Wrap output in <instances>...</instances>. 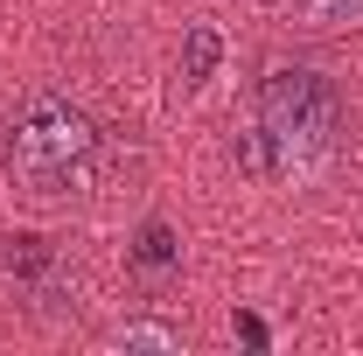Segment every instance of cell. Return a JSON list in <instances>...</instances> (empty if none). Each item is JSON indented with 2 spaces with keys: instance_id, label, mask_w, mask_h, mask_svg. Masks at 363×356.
<instances>
[{
  "instance_id": "cell-1",
  "label": "cell",
  "mask_w": 363,
  "mask_h": 356,
  "mask_svg": "<svg viewBox=\"0 0 363 356\" xmlns=\"http://www.w3.org/2000/svg\"><path fill=\"white\" fill-rule=\"evenodd\" d=\"M342 126H350L342 84L315 63H279L252 98V133L238 140V161L266 182H301L335 161Z\"/></svg>"
},
{
  "instance_id": "cell-2",
  "label": "cell",
  "mask_w": 363,
  "mask_h": 356,
  "mask_svg": "<svg viewBox=\"0 0 363 356\" xmlns=\"http://www.w3.org/2000/svg\"><path fill=\"white\" fill-rule=\"evenodd\" d=\"M91 168H98V126L70 98H56V91L28 98L14 133H7V175H14V189L56 203V196L91 189Z\"/></svg>"
},
{
  "instance_id": "cell-3",
  "label": "cell",
  "mask_w": 363,
  "mask_h": 356,
  "mask_svg": "<svg viewBox=\"0 0 363 356\" xmlns=\"http://www.w3.org/2000/svg\"><path fill=\"white\" fill-rule=\"evenodd\" d=\"M217 63H224V35H217L210 21H196V28L182 35V91H203L217 77Z\"/></svg>"
},
{
  "instance_id": "cell-4",
  "label": "cell",
  "mask_w": 363,
  "mask_h": 356,
  "mask_svg": "<svg viewBox=\"0 0 363 356\" xmlns=\"http://www.w3.org/2000/svg\"><path fill=\"white\" fill-rule=\"evenodd\" d=\"M175 266H182L175 230H168V223H140V238H133V272H140V279H168Z\"/></svg>"
},
{
  "instance_id": "cell-5",
  "label": "cell",
  "mask_w": 363,
  "mask_h": 356,
  "mask_svg": "<svg viewBox=\"0 0 363 356\" xmlns=\"http://www.w3.org/2000/svg\"><path fill=\"white\" fill-rule=\"evenodd\" d=\"M0 272L49 287V272H56V245H49V238H0Z\"/></svg>"
},
{
  "instance_id": "cell-6",
  "label": "cell",
  "mask_w": 363,
  "mask_h": 356,
  "mask_svg": "<svg viewBox=\"0 0 363 356\" xmlns=\"http://www.w3.org/2000/svg\"><path fill=\"white\" fill-rule=\"evenodd\" d=\"M272 7H301L315 28H357L363 21V0H272Z\"/></svg>"
},
{
  "instance_id": "cell-7",
  "label": "cell",
  "mask_w": 363,
  "mask_h": 356,
  "mask_svg": "<svg viewBox=\"0 0 363 356\" xmlns=\"http://www.w3.org/2000/svg\"><path fill=\"white\" fill-rule=\"evenodd\" d=\"M112 343H119V350H182L175 335H168V328H154V321H126Z\"/></svg>"
},
{
  "instance_id": "cell-8",
  "label": "cell",
  "mask_w": 363,
  "mask_h": 356,
  "mask_svg": "<svg viewBox=\"0 0 363 356\" xmlns=\"http://www.w3.org/2000/svg\"><path fill=\"white\" fill-rule=\"evenodd\" d=\"M238 335H245L252 350H266V321H259V314H238Z\"/></svg>"
}]
</instances>
